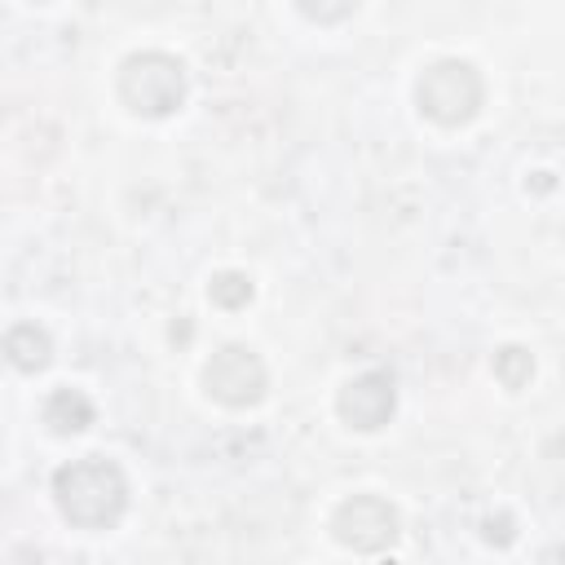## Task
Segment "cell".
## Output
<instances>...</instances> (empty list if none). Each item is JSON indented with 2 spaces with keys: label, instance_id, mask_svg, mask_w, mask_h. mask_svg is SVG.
I'll list each match as a JSON object with an SVG mask.
<instances>
[{
  "label": "cell",
  "instance_id": "1",
  "mask_svg": "<svg viewBox=\"0 0 565 565\" xmlns=\"http://www.w3.org/2000/svg\"><path fill=\"white\" fill-rule=\"evenodd\" d=\"M53 499L71 525L106 530L128 508V481H124L119 463H110L102 455H84V459H71L53 472Z\"/></svg>",
  "mask_w": 565,
  "mask_h": 565
},
{
  "label": "cell",
  "instance_id": "10",
  "mask_svg": "<svg viewBox=\"0 0 565 565\" xmlns=\"http://www.w3.org/2000/svg\"><path fill=\"white\" fill-rule=\"evenodd\" d=\"M494 375H499L503 388H525L530 375H534V358H530L521 344H503V349L494 353Z\"/></svg>",
  "mask_w": 565,
  "mask_h": 565
},
{
  "label": "cell",
  "instance_id": "4",
  "mask_svg": "<svg viewBox=\"0 0 565 565\" xmlns=\"http://www.w3.org/2000/svg\"><path fill=\"white\" fill-rule=\"evenodd\" d=\"M203 388H207L212 402H221L230 411H243V406H256L265 397L269 375H265V362L256 358V349L221 344L203 366Z\"/></svg>",
  "mask_w": 565,
  "mask_h": 565
},
{
  "label": "cell",
  "instance_id": "2",
  "mask_svg": "<svg viewBox=\"0 0 565 565\" xmlns=\"http://www.w3.org/2000/svg\"><path fill=\"white\" fill-rule=\"evenodd\" d=\"M119 102L141 119H168L185 102V66L163 49L128 53L119 66Z\"/></svg>",
  "mask_w": 565,
  "mask_h": 565
},
{
  "label": "cell",
  "instance_id": "9",
  "mask_svg": "<svg viewBox=\"0 0 565 565\" xmlns=\"http://www.w3.org/2000/svg\"><path fill=\"white\" fill-rule=\"evenodd\" d=\"M207 296H212V305H221V309H243V305L252 300V278L238 274V269H221V274H212Z\"/></svg>",
  "mask_w": 565,
  "mask_h": 565
},
{
  "label": "cell",
  "instance_id": "7",
  "mask_svg": "<svg viewBox=\"0 0 565 565\" xmlns=\"http://www.w3.org/2000/svg\"><path fill=\"white\" fill-rule=\"evenodd\" d=\"M4 353H9V362H13L18 371H44L49 358H53V340H49V331L35 327V322H13V327L4 331Z\"/></svg>",
  "mask_w": 565,
  "mask_h": 565
},
{
  "label": "cell",
  "instance_id": "8",
  "mask_svg": "<svg viewBox=\"0 0 565 565\" xmlns=\"http://www.w3.org/2000/svg\"><path fill=\"white\" fill-rule=\"evenodd\" d=\"M44 424H49L57 437L84 433V428L93 424V402H88L79 388H57V393H49V402H44Z\"/></svg>",
  "mask_w": 565,
  "mask_h": 565
},
{
  "label": "cell",
  "instance_id": "6",
  "mask_svg": "<svg viewBox=\"0 0 565 565\" xmlns=\"http://www.w3.org/2000/svg\"><path fill=\"white\" fill-rule=\"evenodd\" d=\"M393 406H397V388H393V375L388 371H362L353 375L340 397H335V411L349 428L358 433H375L393 419Z\"/></svg>",
  "mask_w": 565,
  "mask_h": 565
},
{
  "label": "cell",
  "instance_id": "5",
  "mask_svg": "<svg viewBox=\"0 0 565 565\" xmlns=\"http://www.w3.org/2000/svg\"><path fill=\"white\" fill-rule=\"evenodd\" d=\"M331 534L349 552H384L397 539V508L380 494H353L331 512Z\"/></svg>",
  "mask_w": 565,
  "mask_h": 565
},
{
  "label": "cell",
  "instance_id": "3",
  "mask_svg": "<svg viewBox=\"0 0 565 565\" xmlns=\"http://www.w3.org/2000/svg\"><path fill=\"white\" fill-rule=\"evenodd\" d=\"M481 97H486V84H481V71L463 57H441L433 66H424L419 84H415V102L419 110L441 124V128H459L468 124L477 110H481Z\"/></svg>",
  "mask_w": 565,
  "mask_h": 565
}]
</instances>
